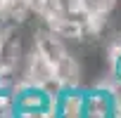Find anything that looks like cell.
<instances>
[{
    "label": "cell",
    "mask_w": 121,
    "mask_h": 118,
    "mask_svg": "<svg viewBox=\"0 0 121 118\" xmlns=\"http://www.w3.org/2000/svg\"><path fill=\"white\" fill-rule=\"evenodd\" d=\"M29 45L36 47L57 73V83L62 90H78L86 87V66L76 52V45L57 35L45 26H36L29 35Z\"/></svg>",
    "instance_id": "1"
},
{
    "label": "cell",
    "mask_w": 121,
    "mask_h": 118,
    "mask_svg": "<svg viewBox=\"0 0 121 118\" xmlns=\"http://www.w3.org/2000/svg\"><path fill=\"white\" fill-rule=\"evenodd\" d=\"M12 85L17 92V118H57L59 92H50L22 83H12Z\"/></svg>",
    "instance_id": "2"
},
{
    "label": "cell",
    "mask_w": 121,
    "mask_h": 118,
    "mask_svg": "<svg viewBox=\"0 0 121 118\" xmlns=\"http://www.w3.org/2000/svg\"><path fill=\"white\" fill-rule=\"evenodd\" d=\"M74 3L81 10V14L86 19H90V24L95 26V31L100 33V40H102V35L112 28V21H114V14L119 10L121 0H74Z\"/></svg>",
    "instance_id": "3"
},
{
    "label": "cell",
    "mask_w": 121,
    "mask_h": 118,
    "mask_svg": "<svg viewBox=\"0 0 121 118\" xmlns=\"http://www.w3.org/2000/svg\"><path fill=\"white\" fill-rule=\"evenodd\" d=\"M114 116H116V106H114L112 92L104 85H100V83L86 85V111H83V118H114Z\"/></svg>",
    "instance_id": "4"
},
{
    "label": "cell",
    "mask_w": 121,
    "mask_h": 118,
    "mask_svg": "<svg viewBox=\"0 0 121 118\" xmlns=\"http://www.w3.org/2000/svg\"><path fill=\"white\" fill-rule=\"evenodd\" d=\"M86 111V87L62 90L57 97V118H83Z\"/></svg>",
    "instance_id": "5"
},
{
    "label": "cell",
    "mask_w": 121,
    "mask_h": 118,
    "mask_svg": "<svg viewBox=\"0 0 121 118\" xmlns=\"http://www.w3.org/2000/svg\"><path fill=\"white\" fill-rule=\"evenodd\" d=\"M0 118H17V92L12 83H0Z\"/></svg>",
    "instance_id": "6"
},
{
    "label": "cell",
    "mask_w": 121,
    "mask_h": 118,
    "mask_svg": "<svg viewBox=\"0 0 121 118\" xmlns=\"http://www.w3.org/2000/svg\"><path fill=\"white\" fill-rule=\"evenodd\" d=\"M104 71H107V73H112V76H114V78L121 83V57L114 62V66H109V69H104Z\"/></svg>",
    "instance_id": "7"
}]
</instances>
